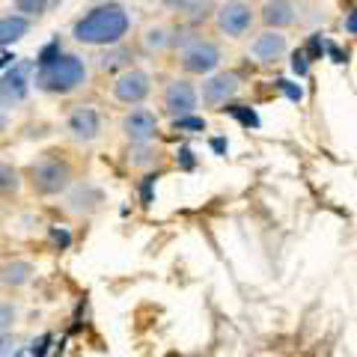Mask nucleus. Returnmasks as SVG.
Listing matches in <instances>:
<instances>
[{"label": "nucleus", "instance_id": "1", "mask_svg": "<svg viewBox=\"0 0 357 357\" xmlns=\"http://www.w3.org/2000/svg\"><path fill=\"white\" fill-rule=\"evenodd\" d=\"M131 30V13L122 3H98L75 21L72 36L93 48H114Z\"/></svg>", "mask_w": 357, "mask_h": 357}, {"label": "nucleus", "instance_id": "2", "mask_svg": "<svg viewBox=\"0 0 357 357\" xmlns=\"http://www.w3.org/2000/svg\"><path fill=\"white\" fill-rule=\"evenodd\" d=\"M86 84V63L77 54H60L54 63L36 69V86L54 96H69Z\"/></svg>", "mask_w": 357, "mask_h": 357}, {"label": "nucleus", "instance_id": "3", "mask_svg": "<svg viewBox=\"0 0 357 357\" xmlns=\"http://www.w3.org/2000/svg\"><path fill=\"white\" fill-rule=\"evenodd\" d=\"M72 164L63 161V158H54V155H45V158L33 161L27 178H30V188L33 194L39 197H57L66 194L72 188Z\"/></svg>", "mask_w": 357, "mask_h": 357}, {"label": "nucleus", "instance_id": "4", "mask_svg": "<svg viewBox=\"0 0 357 357\" xmlns=\"http://www.w3.org/2000/svg\"><path fill=\"white\" fill-rule=\"evenodd\" d=\"M220 45L211 42V39H188L178 51V66H182L185 75H194V77H208L220 69Z\"/></svg>", "mask_w": 357, "mask_h": 357}, {"label": "nucleus", "instance_id": "5", "mask_svg": "<svg viewBox=\"0 0 357 357\" xmlns=\"http://www.w3.org/2000/svg\"><path fill=\"white\" fill-rule=\"evenodd\" d=\"M215 30L227 39H244L256 24V9L244 0H220L215 6Z\"/></svg>", "mask_w": 357, "mask_h": 357}, {"label": "nucleus", "instance_id": "6", "mask_svg": "<svg viewBox=\"0 0 357 357\" xmlns=\"http://www.w3.org/2000/svg\"><path fill=\"white\" fill-rule=\"evenodd\" d=\"M199 105V89L188 81V77H173V81L164 84V93H161V110L173 122L182 119V116H191Z\"/></svg>", "mask_w": 357, "mask_h": 357}, {"label": "nucleus", "instance_id": "7", "mask_svg": "<svg viewBox=\"0 0 357 357\" xmlns=\"http://www.w3.org/2000/svg\"><path fill=\"white\" fill-rule=\"evenodd\" d=\"M110 93H114V98L119 105H128V107L143 105L152 93V77L143 69H126L114 81V89H110Z\"/></svg>", "mask_w": 357, "mask_h": 357}, {"label": "nucleus", "instance_id": "8", "mask_svg": "<svg viewBox=\"0 0 357 357\" xmlns=\"http://www.w3.org/2000/svg\"><path fill=\"white\" fill-rule=\"evenodd\" d=\"M238 89H241V77L236 72H215L203 81L199 96H203L206 107H220V105L232 102V98L238 96Z\"/></svg>", "mask_w": 357, "mask_h": 357}, {"label": "nucleus", "instance_id": "9", "mask_svg": "<svg viewBox=\"0 0 357 357\" xmlns=\"http://www.w3.org/2000/svg\"><path fill=\"white\" fill-rule=\"evenodd\" d=\"M122 134L131 146H146L158 134V116L146 107H134L131 114L122 116Z\"/></svg>", "mask_w": 357, "mask_h": 357}, {"label": "nucleus", "instance_id": "10", "mask_svg": "<svg viewBox=\"0 0 357 357\" xmlns=\"http://www.w3.org/2000/svg\"><path fill=\"white\" fill-rule=\"evenodd\" d=\"M66 131H69L72 140H77V143H93L98 134H102V114L89 105L75 107L69 119H66Z\"/></svg>", "mask_w": 357, "mask_h": 357}, {"label": "nucleus", "instance_id": "11", "mask_svg": "<svg viewBox=\"0 0 357 357\" xmlns=\"http://www.w3.org/2000/svg\"><path fill=\"white\" fill-rule=\"evenodd\" d=\"M259 21H262L265 30L283 33V30L298 24V6L292 0H265L259 6Z\"/></svg>", "mask_w": 357, "mask_h": 357}, {"label": "nucleus", "instance_id": "12", "mask_svg": "<svg viewBox=\"0 0 357 357\" xmlns=\"http://www.w3.org/2000/svg\"><path fill=\"white\" fill-rule=\"evenodd\" d=\"M286 51H289V39H286V33H277V30H262L259 36L250 42L253 60L262 63V66H271L277 60H283Z\"/></svg>", "mask_w": 357, "mask_h": 357}, {"label": "nucleus", "instance_id": "13", "mask_svg": "<svg viewBox=\"0 0 357 357\" xmlns=\"http://www.w3.org/2000/svg\"><path fill=\"white\" fill-rule=\"evenodd\" d=\"M27 75H30V63H15L3 77H0V102L6 105H15V102H24L27 98Z\"/></svg>", "mask_w": 357, "mask_h": 357}, {"label": "nucleus", "instance_id": "14", "mask_svg": "<svg viewBox=\"0 0 357 357\" xmlns=\"http://www.w3.org/2000/svg\"><path fill=\"white\" fill-rule=\"evenodd\" d=\"M176 42H178L176 39V30L170 24H149L146 30L140 33V48H143V54H149V57L167 54Z\"/></svg>", "mask_w": 357, "mask_h": 357}, {"label": "nucleus", "instance_id": "15", "mask_svg": "<svg viewBox=\"0 0 357 357\" xmlns=\"http://www.w3.org/2000/svg\"><path fill=\"white\" fill-rule=\"evenodd\" d=\"M36 277V265L27 259H6L0 262V286L3 289H24Z\"/></svg>", "mask_w": 357, "mask_h": 357}, {"label": "nucleus", "instance_id": "16", "mask_svg": "<svg viewBox=\"0 0 357 357\" xmlns=\"http://www.w3.org/2000/svg\"><path fill=\"white\" fill-rule=\"evenodd\" d=\"M98 203H102V191L89 182L77 185L69 194V211H75V215H89V211L98 208Z\"/></svg>", "mask_w": 357, "mask_h": 357}, {"label": "nucleus", "instance_id": "17", "mask_svg": "<svg viewBox=\"0 0 357 357\" xmlns=\"http://www.w3.org/2000/svg\"><path fill=\"white\" fill-rule=\"evenodd\" d=\"M27 33H30V18H24V15H3L0 18V48H6V45L24 39Z\"/></svg>", "mask_w": 357, "mask_h": 357}, {"label": "nucleus", "instance_id": "18", "mask_svg": "<svg viewBox=\"0 0 357 357\" xmlns=\"http://www.w3.org/2000/svg\"><path fill=\"white\" fill-rule=\"evenodd\" d=\"M98 69L102 72H116V69H131V51L122 48V45H114V48H107L102 57H98Z\"/></svg>", "mask_w": 357, "mask_h": 357}, {"label": "nucleus", "instance_id": "19", "mask_svg": "<svg viewBox=\"0 0 357 357\" xmlns=\"http://www.w3.org/2000/svg\"><path fill=\"white\" fill-rule=\"evenodd\" d=\"M158 161H161V149L152 146V143H146V146H134L128 155V164L134 170H149V167H155Z\"/></svg>", "mask_w": 357, "mask_h": 357}, {"label": "nucleus", "instance_id": "20", "mask_svg": "<svg viewBox=\"0 0 357 357\" xmlns=\"http://www.w3.org/2000/svg\"><path fill=\"white\" fill-rule=\"evenodd\" d=\"M21 191V173L13 164L0 161V199H9Z\"/></svg>", "mask_w": 357, "mask_h": 357}, {"label": "nucleus", "instance_id": "21", "mask_svg": "<svg viewBox=\"0 0 357 357\" xmlns=\"http://www.w3.org/2000/svg\"><path fill=\"white\" fill-rule=\"evenodd\" d=\"M215 6H218L215 0H188V6L182 9V13H185V18L191 21V24H199V21L215 15Z\"/></svg>", "mask_w": 357, "mask_h": 357}, {"label": "nucleus", "instance_id": "22", "mask_svg": "<svg viewBox=\"0 0 357 357\" xmlns=\"http://www.w3.org/2000/svg\"><path fill=\"white\" fill-rule=\"evenodd\" d=\"M18 325V307L13 301H0V333H13Z\"/></svg>", "mask_w": 357, "mask_h": 357}, {"label": "nucleus", "instance_id": "23", "mask_svg": "<svg viewBox=\"0 0 357 357\" xmlns=\"http://www.w3.org/2000/svg\"><path fill=\"white\" fill-rule=\"evenodd\" d=\"M13 3H15V9L24 18H39L45 9H48L51 0H13Z\"/></svg>", "mask_w": 357, "mask_h": 357}, {"label": "nucleus", "instance_id": "24", "mask_svg": "<svg viewBox=\"0 0 357 357\" xmlns=\"http://www.w3.org/2000/svg\"><path fill=\"white\" fill-rule=\"evenodd\" d=\"M63 54V45H60V39H54L51 45H45L42 48V54H39V60H36V66H48V63H54Z\"/></svg>", "mask_w": 357, "mask_h": 357}, {"label": "nucleus", "instance_id": "25", "mask_svg": "<svg viewBox=\"0 0 357 357\" xmlns=\"http://www.w3.org/2000/svg\"><path fill=\"white\" fill-rule=\"evenodd\" d=\"M173 126L178 128V131H206V119H199V116H182V119H176Z\"/></svg>", "mask_w": 357, "mask_h": 357}, {"label": "nucleus", "instance_id": "26", "mask_svg": "<svg viewBox=\"0 0 357 357\" xmlns=\"http://www.w3.org/2000/svg\"><path fill=\"white\" fill-rule=\"evenodd\" d=\"M0 357H15V337L13 333H0Z\"/></svg>", "mask_w": 357, "mask_h": 357}, {"label": "nucleus", "instance_id": "27", "mask_svg": "<svg viewBox=\"0 0 357 357\" xmlns=\"http://www.w3.org/2000/svg\"><path fill=\"white\" fill-rule=\"evenodd\" d=\"M229 110L244 122V126H259V116H256L253 110H238V107H229Z\"/></svg>", "mask_w": 357, "mask_h": 357}, {"label": "nucleus", "instance_id": "28", "mask_svg": "<svg viewBox=\"0 0 357 357\" xmlns=\"http://www.w3.org/2000/svg\"><path fill=\"white\" fill-rule=\"evenodd\" d=\"M51 238L57 241L60 248H69V241H72V238H69V232H66V229H51Z\"/></svg>", "mask_w": 357, "mask_h": 357}, {"label": "nucleus", "instance_id": "29", "mask_svg": "<svg viewBox=\"0 0 357 357\" xmlns=\"http://www.w3.org/2000/svg\"><path fill=\"white\" fill-rule=\"evenodd\" d=\"M152 185H155V178L149 176V178H146V182H143V203H146V206L152 203Z\"/></svg>", "mask_w": 357, "mask_h": 357}, {"label": "nucleus", "instance_id": "30", "mask_svg": "<svg viewBox=\"0 0 357 357\" xmlns=\"http://www.w3.org/2000/svg\"><path fill=\"white\" fill-rule=\"evenodd\" d=\"M178 155H182V158H178V161H182V167H185V170H191V167H194V158H191V149H182V152H178Z\"/></svg>", "mask_w": 357, "mask_h": 357}, {"label": "nucleus", "instance_id": "31", "mask_svg": "<svg viewBox=\"0 0 357 357\" xmlns=\"http://www.w3.org/2000/svg\"><path fill=\"white\" fill-rule=\"evenodd\" d=\"M280 89H286V96H289V98H295V102H298V98H301V89H295V86H289V81H280Z\"/></svg>", "mask_w": 357, "mask_h": 357}, {"label": "nucleus", "instance_id": "32", "mask_svg": "<svg viewBox=\"0 0 357 357\" xmlns=\"http://www.w3.org/2000/svg\"><path fill=\"white\" fill-rule=\"evenodd\" d=\"M161 3H164L167 9H178V13H182V9L188 6V0H161Z\"/></svg>", "mask_w": 357, "mask_h": 357}, {"label": "nucleus", "instance_id": "33", "mask_svg": "<svg viewBox=\"0 0 357 357\" xmlns=\"http://www.w3.org/2000/svg\"><path fill=\"white\" fill-rule=\"evenodd\" d=\"M292 69H295L298 75H304V72H307V63H304V57H298V54H295V63H292Z\"/></svg>", "mask_w": 357, "mask_h": 357}, {"label": "nucleus", "instance_id": "34", "mask_svg": "<svg viewBox=\"0 0 357 357\" xmlns=\"http://www.w3.org/2000/svg\"><path fill=\"white\" fill-rule=\"evenodd\" d=\"M6 126H9V114H6V110H3V107H0V134H3V131H6Z\"/></svg>", "mask_w": 357, "mask_h": 357}, {"label": "nucleus", "instance_id": "35", "mask_svg": "<svg viewBox=\"0 0 357 357\" xmlns=\"http://www.w3.org/2000/svg\"><path fill=\"white\" fill-rule=\"evenodd\" d=\"M13 54H3V57H0V69H3V66H13Z\"/></svg>", "mask_w": 357, "mask_h": 357}]
</instances>
